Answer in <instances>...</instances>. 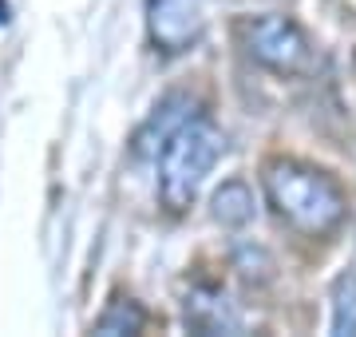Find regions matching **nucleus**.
<instances>
[{"label": "nucleus", "instance_id": "nucleus-6", "mask_svg": "<svg viewBox=\"0 0 356 337\" xmlns=\"http://www.w3.org/2000/svg\"><path fill=\"white\" fill-rule=\"evenodd\" d=\"M210 214L214 222H222L226 230H238L245 222H254V191L245 179H226L210 198Z\"/></svg>", "mask_w": 356, "mask_h": 337}, {"label": "nucleus", "instance_id": "nucleus-7", "mask_svg": "<svg viewBox=\"0 0 356 337\" xmlns=\"http://www.w3.org/2000/svg\"><path fill=\"white\" fill-rule=\"evenodd\" d=\"M332 337H353L356 334V270H341L332 282Z\"/></svg>", "mask_w": 356, "mask_h": 337}, {"label": "nucleus", "instance_id": "nucleus-8", "mask_svg": "<svg viewBox=\"0 0 356 337\" xmlns=\"http://www.w3.org/2000/svg\"><path fill=\"white\" fill-rule=\"evenodd\" d=\"M143 325H147V313L135 298H115L107 301V310L95 318V334H143Z\"/></svg>", "mask_w": 356, "mask_h": 337}, {"label": "nucleus", "instance_id": "nucleus-5", "mask_svg": "<svg viewBox=\"0 0 356 337\" xmlns=\"http://www.w3.org/2000/svg\"><path fill=\"white\" fill-rule=\"evenodd\" d=\"M186 325H191L194 334H242V318H238V310L229 306L222 294H214V290H194L191 298H186Z\"/></svg>", "mask_w": 356, "mask_h": 337}, {"label": "nucleus", "instance_id": "nucleus-4", "mask_svg": "<svg viewBox=\"0 0 356 337\" xmlns=\"http://www.w3.org/2000/svg\"><path fill=\"white\" fill-rule=\"evenodd\" d=\"M206 32L202 0H147V36L163 56H182Z\"/></svg>", "mask_w": 356, "mask_h": 337}, {"label": "nucleus", "instance_id": "nucleus-2", "mask_svg": "<svg viewBox=\"0 0 356 337\" xmlns=\"http://www.w3.org/2000/svg\"><path fill=\"white\" fill-rule=\"evenodd\" d=\"M222 155H226V131L218 127L214 119L210 116L182 119L166 135L163 155H159V198H163V207L182 214Z\"/></svg>", "mask_w": 356, "mask_h": 337}, {"label": "nucleus", "instance_id": "nucleus-1", "mask_svg": "<svg viewBox=\"0 0 356 337\" xmlns=\"http://www.w3.org/2000/svg\"><path fill=\"white\" fill-rule=\"evenodd\" d=\"M261 191L273 214L305 238L332 234L348 214L341 182L301 159H269L261 167Z\"/></svg>", "mask_w": 356, "mask_h": 337}, {"label": "nucleus", "instance_id": "nucleus-3", "mask_svg": "<svg viewBox=\"0 0 356 337\" xmlns=\"http://www.w3.org/2000/svg\"><path fill=\"white\" fill-rule=\"evenodd\" d=\"M238 36H242L245 56L273 76H305L313 68V40L293 16H245L238 24Z\"/></svg>", "mask_w": 356, "mask_h": 337}]
</instances>
